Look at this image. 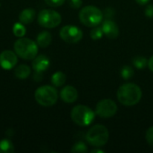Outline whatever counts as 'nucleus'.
<instances>
[{"mask_svg":"<svg viewBox=\"0 0 153 153\" xmlns=\"http://www.w3.org/2000/svg\"><path fill=\"white\" fill-rule=\"evenodd\" d=\"M145 15L149 18H153V5L152 4H149L144 12Z\"/></svg>","mask_w":153,"mask_h":153,"instance_id":"obj_27","label":"nucleus"},{"mask_svg":"<svg viewBox=\"0 0 153 153\" xmlns=\"http://www.w3.org/2000/svg\"><path fill=\"white\" fill-rule=\"evenodd\" d=\"M104 34L110 39H114L119 35V28L117 24L112 20H105L101 26Z\"/></svg>","mask_w":153,"mask_h":153,"instance_id":"obj_11","label":"nucleus"},{"mask_svg":"<svg viewBox=\"0 0 153 153\" xmlns=\"http://www.w3.org/2000/svg\"><path fill=\"white\" fill-rule=\"evenodd\" d=\"M13 33L17 38H22L26 33V28L23 23H22L21 22H15L13 26Z\"/></svg>","mask_w":153,"mask_h":153,"instance_id":"obj_19","label":"nucleus"},{"mask_svg":"<svg viewBox=\"0 0 153 153\" xmlns=\"http://www.w3.org/2000/svg\"><path fill=\"white\" fill-rule=\"evenodd\" d=\"M50 65L49 58L44 55H39L33 58L32 61V67L34 71H36L39 74L44 71H46Z\"/></svg>","mask_w":153,"mask_h":153,"instance_id":"obj_13","label":"nucleus"},{"mask_svg":"<svg viewBox=\"0 0 153 153\" xmlns=\"http://www.w3.org/2000/svg\"><path fill=\"white\" fill-rule=\"evenodd\" d=\"M109 138V133L103 125H96L92 126L86 134V141L93 147L104 146Z\"/></svg>","mask_w":153,"mask_h":153,"instance_id":"obj_3","label":"nucleus"},{"mask_svg":"<svg viewBox=\"0 0 153 153\" xmlns=\"http://www.w3.org/2000/svg\"><path fill=\"white\" fill-rule=\"evenodd\" d=\"M148 66H149L150 70L152 72H153V56L149 59V61H148Z\"/></svg>","mask_w":153,"mask_h":153,"instance_id":"obj_28","label":"nucleus"},{"mask_svg":"<svg viewBox=\"0 0 153 153\" xmlns=\"http://www.w3.org/2000/svg\"><path fill=\"white\" fill-rule=\"evenodd\" d=\"M104 32H103V30L101 27H95L94 29H92L91 30V38L93 39V40H98V39H100L103 36Z\"/></svg>","mask_w":153,"mask_h":153,"instance_id":"obj_23","label":"nucleus"},{"mask_svg":"<svg viewBox=\"0 0 153 153\" xmlns=\"http://www.w3.org/2000/svg\"><path fill=\"white\" fill-rule=\"evenodd\" d=\"M133 65L138 69H143L148 65V60L144 56H135L133 59Z\"/></svg>","mask_w":153,"mask_h":153,"instance_id":"obj_20","label":"nucleus"},{"mask_svg":"<svg viewBox=\"0 0 153 153\" xmlns=\"http://www.w3.org/2000/svg\"><path fill=\"white\" fill-rule=\"evenodd\" d=\"M117 111V106L112 100L106 99L100 100L95 109V113L101 118H109L116 115Z\"/></svg>","mask_w":153,"mask_h":153,"instance_id":"obj_8","label":"nucleus"},{"mask_svg":"<svg viewBox=\"0 0 153 153\" xmlns=\"http://www.w3.org/2000/svg\"><path fill=\"white\" fill-rule=\"evenodd\" d=\"M117 95L118 101L122 105L131 107L139 103L142 99L143 92L137 84L128 82L119 87Z\"/></svg>","mask_w":153,"mask_h":153,"instance_id":"obj_1","label":"nucleus"},{"mask_svg":"<svg viewBox=\"0 0 153 153\" xmlns=\"http://www.w3.org/2000/svg\"><path fill=\"white\" fill-rule=\"evenodd\" d=\"M72 152H77V153H85L88 152V148L86 146V144L82 142H78L76 143L73 148H72Z\"/></svg>","mask_w":153,"mask_h":153,"instance_id":"obj_22","label":"nucleus"},{"mask_svg":"<svg viewBox=\"0 0 153 153\" xmlns=\"http://www.w3.org/2000/svg\"><path fill=\"white\" fill-rule=\"evenodd\" d=\"M62 22V17L59 13L55 10L44 9L39 13L38 22L40 26L52 29L57 27Z\"/></svg>","mask_w":153,"mask_h":153,"instance_id":"obj_7","label":"nucleus"},{"mask_svg":"<svg viewBox=\"0 0 153 153\" xmlns=\"http://www.w3.org/2000/svg\"><path fill=\"white\" fill-rule=\"evenodd\" d=\"M66 76L63 72H56L51 77V82L56 87H60L65 84Z\"/></svg>","mask_w":153,"mask_h":153,"instance_id":"obj_17","label":"nucleus"},{"mask_svg":"<svg viewBox=\"0 0 153 153\" xmlns=\"http://www.w3.org/2000/svg\"><path fill=\"white\" fill-rule=\"evenodd\" d=\"M36 101L43 107H51L55 105L58 99L56 89L49 85H43L39 87L35 91Z\"/></svg>","mask_w":153,"mask_h":153,"instance_id":"obj_5","label":"nucleus"},{"mask_svg":"<svg viewBox=\"0 0 153 153\" xmlns=\"http://www.w3.org/2000/svg\"><path fill=\"white\" fill-rule=\"evenodd\" d=\"M14 152L13 143L8 139L0 140V153H12Z\"/></svg>","mask_w":153,"mask_h":153,"instance_id":"obj_18","label":"nucleus"},{"mask_svg":"<svg viewBox=\"0 0 153 153\" xmlns=\"http://www.w3.org/2000/svg\"><path fill=\"white\" fill-rule=\"evenodd\" d=\"M145 138H146L147 143H148L152 147H153V126L150 127V128L147 130Z\"/></svg>","mask_w":153,"mask_h":153,"instance_id":"obj_25","label":"nucleus"},{"mask_svg":"<svg viewBox=\"0 0 153 153\" xmlns=\"http://www.w3.org/2000/svg\"><path fill=\"white\" fill-rule=\"evenodd\" d=\"M36 17V12L33 8L23 9L19 14V21L23 24L31 23Z\"/></svg>","mask_w":153,"mask_h":153,"instance_id":"obj_14","label":"nucleus"},{"mask_svg":"<svg viewBox=\"0 0 153 153\" xmlns=\"http://www.w3.org/2000/svg\"><path fill=\"white\" fill-rule=\"evenodd\" d=\"M45 3L52 7H58L61 6L62 4H64L65 0H44Z\"/></svg>","mask_w":153,"mask_h":153,"instance_id":"obj_24","label":"nucleus"},{"mask_svg":"<svg viewBox=\"0 0 153 153\" xmlns=\"http://www.w3.org/2000/svg\"><path fill=\"white\" fill-rule=\"evenodd\" d=\"M30 74V68L26 65H20L14 69V75L18 79H26Z\"/></svg>","mask_w":153,"mask_h":153,"instance_id":"obj_16","label":"nucleus"},{"mask_svg":"<svg viewBox=\"0 0 153 153\" xmlns=\"http://www.w3.org/2000/svg\"><path fill=\"white\" fill-rule=\"evenodd\" d=\"M91 152L92 153H97V152H100V153H104V151H102V150H97V149H96V150H93V151H92V152Z\"/></svg>","mask_w":153,"mask_h":153,"instance_id":"obj_30","label":"nucleus"},{"mask_svg":"<svg viewBox=\"0 0 153 153\" xmlns=\"http://www.w3.org/2000/svg\"><path fill=\"white\" fill-rule=\"evenodd\" d=\"M13 48L16 55L25 60H33L39 51L38 44L28 38L18 39L14 42Z\"/></svg>","mask_w":153,"mask_h":153,"instance_id":"obj_2","label":"nucleus"},{"mask_svg":"<svg viewBox=\"0 0 153 153\" xmlns=\"http://www.w3.org/2000/svg\"><path fill=\"white\" fill-rule=\"evenodd\" d=\"M135 1H136V3H137V4L143 5V4H146L147 3H149L151 0H135Z\"/></svg>","mask_w":153,"mask_h":153,"instance_id":"obj_29","label":"nucleus"},{"mask_svg":"<svg viewBox=\"0 0 153 153\" xmlns=\"http://www.w3.org/2000/svg\"><path fill=\"white\" fill-rule=\"evenodd\" d=\"M69 5L74 9H78L82 4V0H67Z\"/></svg>","mask_w":153,"mask_h":153,"instance_id":"obj_26","label":"nucleus"},{"mask_svg":"<svg viewBox=\"0 0 153 153\" xmlns=\"http://www.w3.org/2000/svg\"><path fill=\"white\" fill-rule=\"evenodd\" d=\"M79 19L82 24L88 27H96L103 19V13L100 8L88 5L83 7L79 13Z\"/></svg>","mask_w":153,"mask_h":153,"instance_id":"obj_4","label":"nucleus"},{"mask_svg":"<svg viewBox=\"0 0 153 153\" xmlns=\"http://www.w3.org/2000/svg\"><path fill=\"white\" fill-rule=\"evenodd\" d=\"M60 98L65 103H74L78 99V91L74 86L67 85L61 90Z\"/></svg>","mask_w":153,"mask_h":153,"instance_id":"obj_12","label":"nucleus"},{"mask_svg":"<svg viewBox=\"0 0 153 153\" xmlns=\"http://www.w3.org/2000/svg\"><path fill=\"white\" fill-rule=\"evenodd\" d=\"M18 62L16 53L11 50H4L0 54V66L4 70L13 69Z\"/></svg>","mask_w":153,"mask_h":153,"instance_id":"obj_10","label":"nucleus"},{"mask_svg":"<svg viewBox=\"0 0 153 153\" xmlns=\"http://www.w3.org/2000/svg\"><path fill=\"white\" fill-rule=\"evenodd\" d=\"M59 35H60V38L64 41L74 44V43L79 42L82 39L83 33H82V30L76 26L66 25V26H64L60 30Z\"/></svg>","mask_w":153,"mask_h":153,"instance_id":"obj_9","label":"nucleus"},{"mask_svg":"<svg viewBox=\"0 0 153 153\" xmlns=\"http://www.w3.org/2000/svg\"><path fill=\"white\" fill-rule=\"evenodd\" d=\"M52 41V35L50 32L44 30L42 32H40L38 37H37V44L38 46L41 47V48H47L51 44Z\"/></svg>","mask_w":153,"mask_h":153,"instance_id":"obj_15","label":"nucleus"},{"mask_svg":"<svg viewBox=\"0 0 153 153\" xmlns=\"http://www.w3.org/2000/svg\"><path fill=\"white\" fill-rule=\"evenodd\" d=\"M71 118L76 125L80 126H87L93 122L95 112L87 106L77 105L72 109Z\"/></svg>","mask_w":153,"mask_h":153,"instance_id":"obj_6","label":"nucleus"},{"mask_svg":"<svg viewBox=\"0 0 153 153\" xmlns=\"http://www.w3.org/2000/svg\"><path fill=\"white\" fill-rule=\"evenodd\" d=\"M134 71L133 67L130 65H125L121 69V76L125 80H128L132 78L134 76Z\"/></svg>","mask_w":153,"mask_h":153,"instance_id":"obj_21","label":"nucleus"}]
</instances>
